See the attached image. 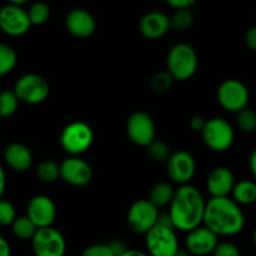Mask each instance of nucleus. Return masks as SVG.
Returning <instances> with one entry per match:
<instances>
[{
	"label": "nucleus",
	"instance_id": "f257e3e1",
	"mask_svg": "<svg viewBox=\"0 0 256 256\" xmlns=\"http://www.w3.org/2000/svg\"><path fill=\"white\" fill-rule=\"evenodd\" d=\"M205 199L200 190L192 185H180L175 190L169 204V219L172 228L179 232H189L202 224Z\"/></svg>",
	"mask_w": 256,
	"mask_h": 256
},
{
	"label": "nucleus",
	"instance_id": "f03ea898",
	"mask_svg": "<svg viewBox=\"0 0 256 256\" xmlns=\"http://www.w3.org/2000/svg\"><path fill=\"white\" fill-rule=\"evenodd\" d=\"M202 224L216 236H234L244 229L245 215L232 198H212L205 202Z\"/></svg>",
	"mask_w": 256,
	"mask_h": 256
},
{
	"label": "nucleus",
	"instance_id": "7ed1b4c3",
	"mask_svg": "<svg viewBox=\"0 0 256 256\" xmlns=\"http://www.w3.org/2000/svg\"><path fill=\"white\" fill-rule=\"evenodd\" d=\"M199 66L198 54L192 45L179 42L172 46L166 56V72L174 82H185L196 74Z\"/></svg>",
	"mask_w": 256,
	"mask_h": 256
},
{
	"label": "nucleus",
	"instance_id": "20e7f679",
	"mask_svg": "<svg viewBox=\"0 0 256 256\" xmlns=\"http://www.w3.org/2000/svg\"><path fill=\"white\" fill-rule=\"evenodd\" d=\"M94 142V132L85 122H72L65 125L60 134V146L70 156H79L90 149Z\"/></svg>",
	"mask_w": 256,
	"mask_h": 256
},
{
	"label": "nucleus",
	"instance_id": "39448f33",
	"mask_svg": "<svg viewBox=\"0 0 256 256\" xmlns=\"http://www.w3.org/2000/svg\"><path fill=\"white\" fill-rule=\"evenodd\" d=\"M200 134L204 144L215 152H228L235 142L234 128L226 119L220 116L208 119Z\"/></svg>",
	"mask_w": 256,
	"mask_h": 256
},
{
	"label": "nucleus",
	"instance_id": "423d86ee",
	"mask_svg": "<svg viewBox=\"0 0 256 256\" xmlns=\"http://www.w3.org/2000/svg\"><path fill=\"white\" fill-rule=\"evenodd\" d=\"M145 246L149 256H174L180 249L174 228L158 222L145 234Z\"/></svg>",
	"mask_w": 256,
	"mask_h": 256
},
{
	"label": "nucleus",
	"instance_id": "0eeeda50",
	"mask_svg": "<svg viewBox=\"0 0 256 256\" xmlns=\"http://www.w3.org/2000/svg\"><path fill=\"white\" fill-rule=\"evenodd\" d=\"M12 92L18 100L29 105L44 102L50 94V85L44 76L35 72L24 74L15 82Z\"/></svg>",
	"mask_w": 256,
	"mask_h": 256
},
{
	"label": "nucleus",
	"instance_id": "6e6552de",
	"mask_svg": "<svg viewBox=\"0 0 256 256\" xmlns=\"http://www.w3.org/2000/svg\"><path fill=\"white\" fill-rule=\"evenodd\" d=\"M216 99L222 109L236 114L240 110L248 108L250 92L246 85L239 79H226L218 88Z\"/></svg>",
	"mask_w": 256,
	"mask_h": 256
},
{
	"label": "nucleus",
	"instance_id": "1a4fd4ad",
	"mask_svg": "<svg viewBox=\"0 0 256 256\" xmlns=\"http://www.w3.org/2000/svg\"><path fill=\"white\" fill-rule=\"evenodd\" d=\"M30 242L35 256H65L66 254L64 235L52 226L38 229Z\"/></svg>",
	"mask_w": 256,
	"mask_h": 256
},
{
	"label": "nucleus",
	"instance_id": "9d476101",
	"mask_svg": "<svg viewBox=\"0 0 256 256\" xmlns=\"http://www.w3.org/2000/svg\"><path fill=\"white\" fill-rule=\"evenodd\" d=\"M159 209L148 199H139L130 205L126 222L135 234H146L158 222Z\"/></svg>",
	"mask_w": 256,
	"mask_h": 256
},
{
	"label": "nucleus",
	"instance_id": "9b49d317",
	"mask_svg": "<svg viewBox=\"0 0 256 256\" xmlns=\"http://www.w3.org/2000/svg\"><path fill=\"white\" fill-rule=\"evenodd\" d=\"M126 134L132 144L146 148L156 139V126L148 112H134L126 122Z\"/></svg>",
	"mask_w": 256,
	"mask_h": 256
},
{
	"label": "nucleus",
	"instance_id": "f8f14e48",
	"mask_svg": "<svg viewBox=\"0 0 256 256\" xmlns=\"http://www.w3.org/2000/svg\"><path fill=\"white\" fill-rule=\"evenodd\" d=\"M32 28L26 10L20 5L6 4L0 8V30L12 38L22 36Z\"/></svg>",
	"mask_w": 256,
	"mask_h": 256
},
{
	"label": "nucleus",
	"instance_id": "ddd939ff",
	"mask_svg": "<svg viewBox=\"0 0 256 256\" xmlns=\"http://www.w3.org/2000/svg\"><path fill=\"white\" fill-rule=\"evenodd\" d=\"M60 179L75 188L89 184L92 179V168L80 156H69L59 164Z\"/></svg>",
	"mask_w": 256,
	"mask_h": 256
},
{
	"label": "nucleus",
	"instance_id": "4468645a",
	"mask_svg": "<svg viewBox=\"0 0 256 256\" xmlns=\"http://www.w3.org/2000/svg\"><path fill=\"white\" fill-rule=\"evenodd\" d=\"M166 172L170 179L176 184H189L196 172L195 158L185 150L172 152L166 160Z\"/></svg>",
	"mask_w": 256,
	"mask_h": 256
},
{
	"label": "nucleus",
	"instance_id": "2eb2a0df",
	"mask_svg": "<svg viewBox=\"0 0 256 256\" xmlns=\"http://www.w3.org/2000/svg\"><path fill=\"white\" fill-rule=\"evenodd\" d=\"M26 216L38 229L52 226L56 219V205L46 195H35L28 202Z\"/></svg>",
	"mask_w": 256,
	"mask_h": 256
},
{
	"label": "nucleus",
	"instance_id": "dca6fc26",
	"mask_svg": "<svg viewBox=\"0 0 256 256\" xmlns=\"http://www.w3.org/2000/svg\"><path fill=\"white\" fill-rule=\"evenodd\" d=\"M185 250L192 256L212 255L219 242V236L205 226H198L186 232Z\"/></svg>",
	"mask_w": 256,
	"mask_h": 256
},
{
	"label": "nucleus",
	"instance_id": "f3484780",
	"mask_svg": "<svg viewBox=\"0 0 256 256\" xmlns=\"http://www.w3.org/2000/svg\"><path fill=\"white\" fill-rule=\"evenodd\" d=\"M65 26L72 36L88 39L94 35L96 30V20L88 10L75 8L70 10L65 16Z\"/></svg>",
	"mask_w": 256,
	"mask_h": 256
},
{
	"label": "nucleus",
	"instance_id": "a211bd4d",
	"mask_svg": "<svg viewBox=\"0 0 256 256\" xmlns=\"http://www.w3.org/2000/svg\"><path fill=\"white\" fill-rule=\"evenodd\" d=\"M235 176L228 166H216L209 172L206 179V189L212 198L229 196L235 185Z\"/></svg>",
	"mask_w": 256,
	"mask_h": 256
},
{
	"label": "nucleus",
	"instance_id": "6ab92c4d",
	"mask_svg": "<svg viewBox=\"0 0 256 256\" xmlns=\"http://www.w3.org/2000/svg\"><path fill=\"white\" fill-rule=\"evenodd\" d=\"M170 29L169 16L162 12H146L139 22L140 34L149 40L162 39Z\"/></svg>",
	"mask_w": 256,
	"mask_h": 256
},
{
	"label": "nucleus",
	"instance_id": "aec40b11",
	"mask_svg": "<svg viewBox=\"0 0 256 256\" xmlns=\"http://www.w3.org/2000/svg\"><path fill=\"white\" fill-rule=\"evenodd\" d=\"M2 156L6 166L16 172H28L34 162L30 149L22 142H12L8 145Z\"/></svg>",
	"mask_w": 256,
	"mask_h": 256
},
{
	"label": "nucleus",
	"instance_id": "412c9836",
	"mask_svg": "<svg viewBox=\"0 0 256 256\" xmlns=\"http://www.w3.org/2000/svg\"><path fill=\"white\" fill-rule=\"evenodd\" d=\"M232 199L238 205H252L256 202V184L252 180H240L235 182L232 190Z\"/></svg>",
	"mask_w": 256,
	"mask_h": 256
},
{
	"label": "nucleus",
	"instance_id": "4be33fe9",
	"mask_svg": "<svg viewBox=\"0 0 256 256\" xmlns=\"http://www.w3.org/2000/svg\"><path fill=\"white\" fill-rule=\"evenodd\" d=\"M175 189L172 188V185L170 182H156L154 186L152 188L149 194V202H152L155 206L159 209V208L169 206V204L172 202V196H174Z\"/></svg>",
	"mask_w": 256,
	"mask_h": 256
},
{
	"label": "nucleus",
	"instance_id": "5701e85b",
	"mask_svg": "<svg viewBox=\"0 0 256 256\" xmlns=\"http://www.w3.org/2000/svg\"><path fill=\"white\" fill-rule=\"evenodd\" d=\"M10 226H12V235H14L15 238H18L19 240H22V242L32 240L38 230V228L35 226L34 222H32L26 215L15 218L14 222H12Z\"/></svg>",
	"mask_w": 256,
	"mask_h": 256
},
{
	"label": "nucleus",
	"instance_id": "b1692460",
	"mask_svg": "<svg viewBox=\"0 0 256 256\" xmlns=\"http://www.w3.org/2000/svg\"><path fill=\"white\" fill-rule=\"evenodd\" d=\"M36 176L38 179L45 184H52L58 179H60L59 164L54 160H42L36 166Z\"/></svg>",
	"mask_w": 256,
	"mask_h": 256
},
{
	"label": "nucleus",
	"instance_id": "393cba45",
	"mask_svg": "<svg viewBox=\"0 0 256 256\" xmlns=\"http://www.w3.org/2000/svg\"><path fill=\"white\" fill-rule=\"evenodd\" d=\"M18 64V54L10 45L0 42V76L9 74Z\"/></svg>",
	"mask_w": 256,
	"mask_h": 256
},
{
	"label": "nucleus",
	"instance_id": "a878e982",
	"mask_svg": "<svg viewBox=\"0 0 256 256\" xmlns=\"http://www.w3.org/2000/svg\"><path fill=\"white\" fill-rule=\"evenodd\" d=\"M28 18H29L30 24L32 25H42L49 20L50 18V6L45 2H35L30 5L26 10Z\"/></svg>",
	"mask_w": 256,
	"mask_h": 256
},
{
	"label": "nucleus",
	"instance_id": "bb28decb",
	"mask_svg": "<svg viewBox=\"0 0 256 256\" xmlns=\"http://www.w3.org/2000/svg\"><path fill=\"white\" fill-rule=\"evenodd\" d=\"M19 100L12 90H4L0 92V118H10L16 112Z\"/></svg>",
	"mask_w": 256,
	"mask_h": 256
},
{
	"label": "nucleus",
	"instance_id": "cd10ccee",
	"mask_svg": "<svg viewBox=\"0 0 256 256\" xmlns=\"http://www.w3.org/2000/svg\"><path fill=\"white\" fill-rule=\"evenodd\" d=\"M148 154L154 162H166V160L170 156V148L165 142L159 139H154L146 146Z\"/></svg>",
	"mask_w": 256,
	"mask_h": 256
},
{
	"label": "nucleus",
	"instance_id": "c85d7f7f",
	"mask_svg": "<svg viewBox=\"0 0 256 256\" xmlns=\"http://www.w3.org/2000/svg\"><path fill=\"white\" fill-rule=\"evenodd\" d=\"M236 125L240 132L252 134L256 129V114L254 110L245 108L236 112Z\"/></svg>",
	"mask_w": 256,
	"mask_h": 256
},
{
	"label": "nucleus",
	"instance_id": "c756f323",
	"mask_svg": "<svg viewBox=\"0 0 256 256\" xmlns=\"http://www.w3.org/2000/svg\"><path fill=\"white\" fill-rule=\"evenodd\" d=\"M169 19L170 28H174V29L180 30V32L189 29L192 22H194V16H192V12L189 9L175 10V12Z\"/></svg>",
	"mask_w": 256,
	"mask_h": 256
},
{
	"label": "nucleus",
	"instance_id": "7c9ffc66",
	"mask_svg": "<svg viewBox=\"0 0 256 256\" xmlns=\"http://www.w3.org/2000/svg\"><path fill=\"white\" fill-rule=\"evenodd\" d=\"M174 85V79L172 78V75L168 72H159L152 78V82H150V86L154 90L155 92H169L170 89Z\"/></svg>",
	"mask_w": 256,
	"mask_h": 256
},
{
	"label": "nucleus",
	"instance_id": "2f4dec72",
	"mask_svg": "<svg viewBox=\"0 0 256 256\" xmlns=\"http://www.w3.org/2000/svg\"><path fill=\"white\" fill-rule=\"evenodd\" d=\"M15 218H16V210L14 205L0 198V226H10Z\"/></svg>",
	"mask_w": 256,
	"mask_h": 256
},
{
	"label": "nucleus",
	"instance_id": "473e14b6",
	"mask_svg": "<svg viewBox=\"0 0 256 256\" xmlns=\"http://www.w3.org/2000/svg\"><path fill=\"white\" fill-rule=\"evenodd\" d=\"M212 256H242L240 249L230 242H218L216 248L212 252Z\"/></svg>",
	"mask_w": 256,
	"mask_h": 256
},
{
	"label": "nucleus",
	"instance_id": "72a5a7b5",
	"mask_svg": "<svg viewBox=\"0 0 256 256\" xmlns=\"http://www.w3.org/2000/svg\"><path fill=\"white\" fill-rule=\"evenodd\" d=\"M80 256H115L108 244H92L85 248Z\"/></svg>",
	"mask_w": 256,
	"mask_h": 256
},
{
	"label": "nucleus",
	"instance_id": "f704fd0d",
	"mask_svg": "<svg viewBox=\"0 0 256 256\" xmlns=\"http://www.w3.org/2000/svg\"><path fill=\"white\" fill-rule=\"evenodd\" d=\"M244 42L246 45V48L252 52H255L256 50V28L252 26L246 32L244 36Z\"/></svg>",
	"mask_w": 256,
	"mask_h": 256
},
{
	"label": "nucleus",
	"instance_id": "c9c22d12",
	"mask_svg": "<svg viewBox=\"0 0 256 256\" xmlns=\"http://www.w3.org/2000/svg\"><path fill=\"white\" fill-rule=\"evenodd\" d=\"M205 122H206V119H205L204 116H202V115H194V116L190 119V129H192V132H202V130L204 129Z\"/></svg>",
	"mask_w": 256,
	"mask_h": 256
},
{
	"label": "nucleus",
	"instance_id": "e433bc0d",
	"mask_svg": "<svg viewBox=\"0 0 256 256\" xmlns=\"http://www.w3.org/2000/svg\"><path fill=\"white\" fill-rule=\"evenodd\" d=\"M174 9H189L196 2V0H165Z\"/></svg>",
	"mask_w": 256,
	"mask_h": 256
},
{
	"label": "nucleus",
	"instance_id": "4c0bfd02",
	"mask_svg": "<svg viewBox=\"0 0 256 256\" xmlns=\"http://www.w3.org/2000/svg\"><path fill=\"white\" fill-rule=\"evenodd\" d=\"M108 245H109L110 249L112 250V252H114L115 256H119L120 254H122V252L126 250L124 242H122L120 240H112V242H108Z\"/></svg>",
	"mask_w": 256,
	"mask_h": 256
},
{
	"label": "nucleus",
	"instance_id": "58836bf2",
	"mask_svg": "<svg viewBox=\"0 0 256 256\" xmlns=\"http://www.w3.org/2000/svg\"><path fill=\"white\" fill-rule=\"evenodd\" d=\"M12 255V249L5 238L0 236V256H10Z\"/></svg>",
	"mask_w": 256,
	"mask_h": 256
},
{
	"label": "nucleus",
	"instance_id": "ea45409f",
	"mask_svg": "<svg viewBox=\"0 0 256 256\" xmlns=\"http://www.w3.org/2000/svg\"><path fill=\"white\" fill-rule=\"evenodd\" d=\"M6 188V174H5V169L0 165V198L2 196Z\"/></svg>",
	"mask_w": 256,
	"mask_h": 256
},
{
	"label": "nucleus",
	"instance_id": "a19ab883",
	"mask_svg": "<svg viewBox=\"0 0 256 256\" xmlns=\"http://www.w3.org/2000/svg\"><path fill=\"white\" fill-rule=\"evenodd\" d=\"M248 162H249L250 172H252V174L255 176V175H256V152H255V150H252V152H250L249 159H248Z\"/></svg>",
	"mask_w": 256,
	"mask_h": 256
},
{
	"label": "nucleus",
	"instance_id": "79ce46f5",
	"mask_svg": "<svg viewBox=\"0 0 256 256\" xmlns=\"http://www.w3.org/2000/svg\"><path fill=\"white\" fill-rule=\"evenodd\" d=\"M119 256H149L146 252H142V250H136V249H126L122 254H120Z\"/></svg>",
	"mask_w": 256,
	"mask_h": 256
},
{
	"label": "nucleus",
	"instance_id": "37998d69",
	"mask_svg": "<svg viewBox=\"0 0 256 256\" xmlns=\"http://www.w3.org/2000/svg\"><path fill=\"white\" fill-rule=\"evenodd\" d=\"M9 2V4H14V5H20V6H22L24 4H26L29 0H8Z\"/></svg>",
	"mask_w": 256,
	"mask_h": 256
},
{
	"label": "nucleus",
	"instance_id": "c03bdc74",
	"mask_svg": "<svg viewBox=\"0 0 256 256\" xmlns=\"http://www.w3.org/2000/svg\"><path fill=\"white\" fill-rule=\"evenodd\" d=\"M174 256H192V255H190L189 252H186V250H182V249H179V250H178L176 254H175Z\"/></svg>",
	"mask_w": 256,
	"mask_h": 256
}]
</instances>
